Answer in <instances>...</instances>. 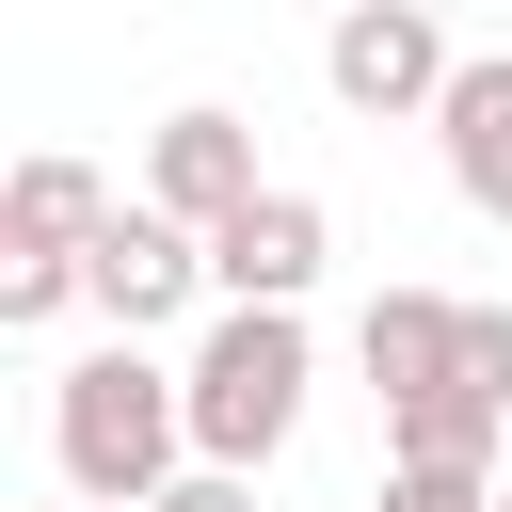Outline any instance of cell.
I'll use <instances>...</instances> for the list:
<instances>
[{
	"mask_svg": "<svg viewBox=\"0 0 512 512\" xmlns=\"http://www.w3.org/2000/svg\"><path fill=\"white\" fill-rule=\"evenodd\" d=\"M48 448H64V496L80 512H160L192 480V368H144L128 336L80 352L64 400H48Z\"/></svg>",
	"mask_w": 512,
	"mask_h": 512,
	"instance_id": "6da1fadb",
	"label": "cell"
},
{
	"mask_svg": "<svg viewBox=\"0 0 512 512\" xmlns=\"http://www.w3.org/2000/svg\"><path fill=\"white\" fill-rule=\"evenodd\" d=\"M304 320L288 304H224L208 320V352H192V464H224V480H256L272 448H288V416H304Z\"/></svg>",
	"mask_w": 512,
	"mask_h": 512,
	"instance_id": "7a4b0ae2",
	"label": "cell"
},
{
	"mask_svg": "<svg viewBox=\"0 0 512 512\" xmlns=\"http://www.w3.org/2000/svg\"><path fill=\"white\" fill-rule=\"evenodd\" d=\"M320 80L352 96V112H448V80H464V48L416 16V0H352L336 32H320Z\"/></svg>",
	"mask_w": 512,
	"mask_h": 512,
	"instance_id": "3957f363",
	"label": "cell"
},
{
	"mask_svg": "<svg viewBox=\"0 0 512 512\" xmlns=\"http://www.w3.org/2000/svg\"><path fill=\"white\" fill-rule=\"evenodd\" d=\"M192 288H208V240H192V224H160V208H112V240L80 256V304H96L128 352H144V336H160Z\"/></svg>",
	"mask_w": 512,
	"mask_h": 512,
	"instance_id": "277c9868",
	"label": "cell"
},
{
	"mask_svg": "<svg viewBox=\"0 0 512 512\" xmlns=\"http://www.w3.org/2000/svg\"><path fill=\"white\" fill-rule=\"evenodd\" d=\"M144 208L192 224V240H224V224L256 208V144H240V112H176V128L144 144Z\"/></svg>",
	"mask_w": 512,
	"mask_h": 512,
	"instance_id": "5b68a950",
	"label": "cell"
},
{
	"mask_svg": "<svg viewBox=\"0 0 512 512\" xmlns=\"http://www.w3.org/2000/svg\"><path fill=\"white\" fill-rule=\"evenodd\" d=\"M320 256H336V224H320V192H256L224 240H208V288L224 304H288L304 320V288H320Z\"/></svg>",
	"mask_w": 512,
	"mask_h": 512,
	"instance_id": "8992f818",
	"label": "cell"
},
{
	"mask_svg": "<svg viewBox=\"0 0 512 512\" xmlns=\"http://www.w3.org/2000/svg\"><path fill=\"white\" fill-rule=\"evenodd\" d=\"M352 352H368L384 416H416V400H464V304H448V288H384V304L352 320Z\"/></svg>",
	"mask_w": 512,
	"mask_h": 512,
	"instance_id": "52a82bcc",
	"label": "cell"
},
{
	"mask_svg": "<svg viewBox=\"0 0 512 512\" xmlns=\"http://www.w3.org/2000/svg\"><path fill=\"white\" fill-rule=\"evenodd\" d=\"M432 144H448V192H464L480 224H512V48H464V80H448Z\"/></svg>",
	"mask_w": 512,
	"mask_h": 512,
	"instance_id": "ba28073f",
	"label": "cell"
},
{
	"mask_svg": "<svg viewBox=\"0 0 512 512\" xmlns=\"http://www.w3.org/2000/svg\"><path fill=\"white\" fill-rule=\"evenodd\" d=\"M96 240H112L96 160H16V176H0V272H16V256H64V272H80Z\"/></svg>",
	"mask_w": 512,
	"mask_h": 512,
	"instance_id": "9c48e42d",
	"label": "cell"
},
{
	"mask_svg": "<svg viewBox=\"0 0 512 512\" xmlns=\"http://www.w3.org/2000/svg\"><path fill=\"white\" fill-rule=\"evenodd\" d=\"M64 304H80V272H64V256H16V272H0V336H48Z\"/></svg>",
	"mask_w": 512,
	"mask_h": 512,
	"instance_id": "30bf717a",
	"label": "cell"
},
{
	"mask_svg": "<svg viewBox=\"0 0 512 512\" xmlns=\"http://www.w3.org/2000/svg\"><path fill=\"white\" fill-rule=\"evenodd\" d=\"M464 400L512 416V304H464Z\"/></svg>",
	"mask_w": 512,
	"mask_h": 512,
	"instance_id": "8fae6325",
	"label": "cell"
},
{
	"mask_svg": "<svg viewBox=\"0 0 512 512\" xmlns=\"http://www.w3.org/2000/svg\"><path fill=\"white\" fill-rule=\"evenodd\" d=\"M384 512H496V480H432V464H400V480H384Z\"/></svg>",
	"mask_w": 512,
	"mask_h": 512,
	"instance_id": "7c38bea8",
	"label": "cell"
},
{
	"mask_svg": "<svg viewBox=\"0 0 512 512\" xmlns=\"http://www.w3.org/2000/svg\"><path fill=\"white\" fill-rule=\"evenodd\" d=\"M160 512H256V480H224V464H192V480H176Z\"/></svg>",
	"mask_w": 512,
	"mask_h": 512,
	"instance_id": "4fadbf2b",
	"label": "cell"
},
{
	"mask_svg": "<svg viewBox=\"0 0 512 512\" xmlns=\"http://www.w3.org/2000/svg\"><path fill=\"white\" fill-rule=\"evenodd\" d=\"M496 512H512V464H496Z\"/></svg>",
	"mask_w": 512,
	"mask_h": 512,
	"instance_id": "5bb4252c",
	"label": "cell"
},
{
	"mask_svg": "<svg viewBox=\"0 0 512 512\" xmlns=\"http://www.w3.org/2000/svg\"><path fill=\"white\" fill-rule=\"evenodd\" d=\"M64 512H80V496H64Z\"/></svg>",
	"mask_w": 512,
	"mask_h": 512,
	"instance_id": "9a60e30c",
	"label": "cell"
}]
</instances>
